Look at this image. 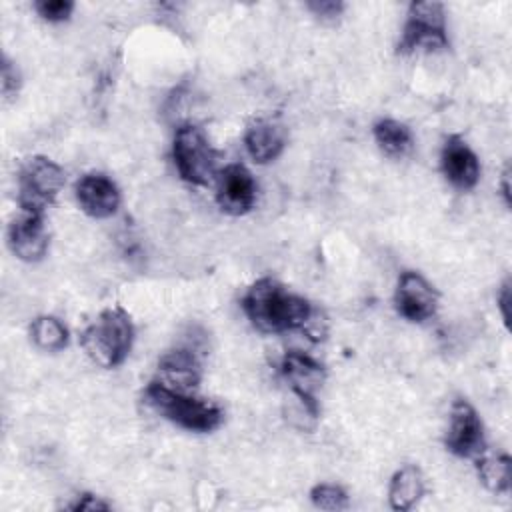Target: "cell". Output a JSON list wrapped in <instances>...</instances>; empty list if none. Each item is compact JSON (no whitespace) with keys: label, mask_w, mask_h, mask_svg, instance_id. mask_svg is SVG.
<instances>
[{"label":"cell","mask_w":512,"mask_h":512,"mask_svg":"<svg viewBox=\"0 0 512 512\" xmlns=\"http://www.w3.org/2000/svg\"><path fill=\"white\" fill-rule=\"evenodd\" d=\"M242 310L250 324L266 334L306 328L312 318V304L270 276L250 284L242 296Z\"/></svg>","instance_id":"6da1fadb"},{"label":"cell","mask_w":512,"mask_h":512,"mask_svg":"<svg viewBox=\"0 0 512 512\" xmlns=\"http://www.w3.org/2000/svg\"><path fill=\"white\" fill-rule=\"evenodd\" d=\"M144 398L160 416L192 432H212L224 420V410L216 402L174 390L160 380L146 386Z\"/></svg>","instance_id":"7a4b0ae2"},{"label":"cell","mask_w":512,"mask_h":512,"mask_svg":"<svg viewBox=\"0 0 512 512\" xmlns=\"http://www.w3.org/2000/svg\"><path fill=\"white\" fill-rule=\"evenodd\" d=\"M132 340L134 326L128 312L120 306H112L102 310L98 318L86 326L80 336V346L98 366L116 368L130 354Z\"/></svg>","instance_id":"3957f363"},{"label":"cell","mask_w":512,"mask_h":512,"mask_svg":"<svg viewBox=\"0 0 512 512\" xmlns=\"http://www.w3.org/2000/svg\"><path fill=\"white\" fill-rule=\"evenodd\" d=\"M172 158L180 178L194 186H206L216 174V150L194 124H182L172 142Z\"/></svg>","instance_id":"277c9868"},{"label":"cell","mask_w":512,"mask_h":512,"mask_svg":"<svg viewBox=\"0 0 512 512\" xmlns=\"http://www.w3.org/2000/svg\"><path fill=\"white\" fill-rule=\"evenodd\" d=\"M448 46L446 14L440 2H414L398 40V54H414L418 50L434 52Z\"/></svg>","instance_id":"5b68a950"},{"label":"cell","mask_w":512,"mask_h":512,"mask_svg":"<svg viewBox=\"0 0 512 512\" xmlns=\"http://www.w3.org/2000/svg\"><path fill=\"white\" fill-rule=\"evenodd\" d=\"M66 182L64 170L46 156H32L18 176V204L20 210L40 212L56 200Z\"/></svg>","instance_id":"8992f818"},{"label":"cell","mask_w":512,"mask_h":512,"mask_svg":"<svg viewBox=\"0 0 512 512\" xmlns=\"http://www.w3.org/2000/svg\"><path fill=\"white\" fill-rule=\"evenodd\" d=\"M280 374L288 382L294 396L300 400L302 408L316 418L318 416V402L316 392L322 388L326 380L324 366L304 352H286L280 362Z\"/></svg>","instance_id":"52a82bcc"},{"label":"cell","mask_w":512,"mask_h":512,"mask_svg":"<svg viewBox=\"0 0 512 512\" xmlns=\"http://www.w3.org/2000/svg\"><path fill=\"white\" fill-rule=\"evenodd\" d=\"M446 448L460 458H478L486 452L484 424L468 400L458 398L450 408Z\"/></svg>","instance_id":"ba28073f"},{"label":"cell","mask_w":512,"mask_h":512,"mask_svg":"<svg viewBox=\"0 0 512 512\" xmlns=\"http://www.w3.org/2000/svg\"><path fill=\"white\" fill-rule=\"evenodd\" d=\"M394 304L408 322H424L436 314L438 292L422 274L406 270L398 278Z\"/></svg>","instance_id":"9c48e42d"},{"label":"cell","mask_w":512,"mask_h":512,"mask_svg":"<svg viewBox=\"0 0 512 512\" xmlns=\"http://www.w3.org/2000/svg\"><path fill=\"white\" fill-rule=\"evenodd\" d=\"M216 202L230 216H242L254 208L256 182L244 164H228L218 172Z\"/></svg>","instance_id":"30bf717a"},{"label":"cell","mask_w":512,"mask_h":512,"mask_svg":"<svg viewBox=\"0 0 512 512\" xmlns=\"http://www.w3.org/2000/svg\"><path fill=\"white\" fill-rule=\"evenodd\" d=\"M8 246L16 258L24 262H38L48 250V230L44 214L22 210L8 228Z\"/></svg>","instance_id":"8fae6325"},{"label":"cell","mask_w":512,"mask_h":512,"mask_svg":"<svg viewBox=\"0 0 512 512\" xmlns=\"http://www.w3.org/2000/svg\"><path fill=\"white\" fill-rule=\"evenodd\" d=\"M444 178L458 190H472L480 178V162L466 140L458 134L446 138L440 152Z\"/></svg>","instance_id":"7c38bea8"},{"label":"cell","mask_w":512,"mask_h":512,"mask_svg":"<svg viewBox=\"0 0 512 512\" xmlns=\"http://www.w3.org/2000/svg\"><path fill=\"white\" fill-rule=\"evenodd\" d=\"M74 192L82 212L92 218H108L120 206L118 186L102 172H88L80 176Z\"/></svg>","instance_id":"4fadbf2b"},{"label":"cell","mask_w":512,"mask_h":512,"mask_svg":"<svg viewBox=\"0 0 512 512\" xmlns=\"http://www.w3.org/2000/svg\"><path fill=\"white\" fill-rule=\"evenodd\" d=\"M244 144L254 162L268 164L276 160L284 150V144H286L284 126L270 118H258L246 128Z\"/></svg>","instance_id":"5bb4252c"},{"label":"cell","mask_w":512,"mask_h":512,"mask_svg":"<svg viewBox=\"0 0 512 512\" xmlns=\"http://www.w3.org/2000/svg\"><path fill=\"white\" fill-rule=\"evenodd\" d=\"M158 368L162 374L160 382H164L166 386H170L174 390H182V392L196 388L200 382V376H202V368H200L196 354L186 348H176V350L166 352L160 358Z\"/></svg>","instance_id":"9a60e30c"},{"label":"cell","mask_w":512,"mask_h":512,"mask_svg":"<svg viewBox=\"0 0 512 512\" xmlns=\"http://www.w3.org/2000/svg\"><path fill=\"white\" fill-rule=\"evenodd\" d=\"M424 496V476L416 466L400 468L388 488V502L394 510H410Z\"/></svg>","instance_id":"2e32d148"},{"label":"cell","mask_w":512,"mask_h":512,"mask_svg":"<svg viewBox=\"0 0 512 512\" xmlns=\"http://www.w3.org/2000/svg\"><path fill=\"white\" fill-rule=\"evenodd\" d=\"M374 140L378 148L390 158H402L414 146L410 128L392 118H382L374 124Z\"/></svg>","instance_id":"e0dca14e"},{"label":"cell","mask_w":512,"mask_h":512,"mask_svg":"<svg viewBox=\"0 0 512 512\" xmlns=\"http://www.w3.org/2000/svg\"><path fill=\"white\" fill-rule=\"evenodd\" d=\"M476 470L482 484L496 494L510 490L512 482V462L508 454H480L476 458Z\"/></svg>","instance_id":"ac0fdd59"},{"label":"cell","mask_w":512,"mask_h":512,"mask_svg":"<svg viewBox=\"0 0 512 512\" xmlns=\"http://www.w3.org/2000/svg\"><path fill=\"white\" fill-rule=\"evenodd\" d=\"M30 340L42 352H60L68 344V328L56 316H38L30 324Z\"/></svg>","instance_id":"d6986e66"},{"label":"cell","mask_w":512,"mask_h":512,"mask_svg":"<svg viewBox=\"0 0 512 512\" xmlns=\"http://www.w3.org/2000/svg\"><path fill=\"white\" fill-rule=\"evenodd\" d=\"M310 498H312V504L316 508L330 510V512L346 510L348 504H350L348 502V494L338 484H318V486L312 488Z\"/></svg>","instance_id":"ffe728a7"},{"label":"cell","mask_w":512,"mask_h":512,"mask_svg":"<svg viewBox=\"0 0 512 512\" xmlns=\"http://www.w3.org/2000/svg\"><path fill=\"white\" fill-rule=\"evenodd\" d=\"M34 10L40 18L48 22H64L74 12V2L70 0H36Z\"/></svg>","instance_id":"44dd1931"},{"label":"cell","mask_w":512,"mask_h":512,"mask_svg":"<svg viewBox=\"0 0 512 512\" xmlns=\"http://www.w3.org/2000/svg\"><path fill=\"white\" fill-rule=\"evenodd\" d=\"M306 8H308L314 16H318L320 20H324V22H334V20H338V18L342 16L346 4L340 2V0H314V2H308Z\"/></svg>","instance_id":"7402d4cb"},{"label":"cell","mask_w":512,"mask_h":512,"mask_svg":"<svg viewBox=\"0 0 512 512\" xmlns=\"http://www.w3.org/2000/svg\"><path fill=\"white\" fill-rule=\"evenodd\" d=\"M0 78H2V94L4 98H12L18 88H20V72L16 68L14 62H10L6 56L2 58V72H0Z\"/></svg>","instance_id":"603a6c76"},{"label":"cell","mask_w":512,"mask_h":512,"mask_svg":"<svg viewBox=\"0 0 512 512\" xmlns=\"http://www.w3.org/2000/svg\"><path fill=\"white\" fill-rule=\"evenodd\" d=\"M68 508H70V510H90V512H94V510H108L110 504H108V502H102V500L96 498L94 494H82V496H78V500H76L74 504H70Z\"/></svg>","instance_id":"cb8c5ba5"},{"label":"cell","mask_w":512,"mask_h":512,"mask_svg":"<svg viewBox=\"0 0 512 512\" xmlns=\"http://www.w3.org/2000/svg\"><path fill=\"white\" fill-rule=\"evenodd\" d=\"M496 302H498V310H500V316L504 320L506 326H510V280H506L496 296Z\"/></svg>","instance_id":"d4e9b609"},{"label":"cell","mask_w":512,"mask_h":512,"mask_svg":"<svg viewBox=\"0 0 512 512\" xmlns=\"http://www.w3.org/2000/svg\"><path fill=\"white\" fill-rule=\"evenodd\" d=\"M502 196H504V202L506 206L512 204V196H510V168L506 166L504 174H502Z\"/></svg>","instance_id":"484cf974"}]
</instances>
